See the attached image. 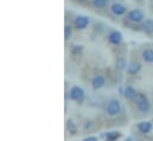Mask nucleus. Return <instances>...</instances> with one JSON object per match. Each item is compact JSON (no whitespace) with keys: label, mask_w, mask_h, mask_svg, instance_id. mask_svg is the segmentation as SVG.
I'll return each instance as SVG.
<instances>
[{"label":"nucleus","mask_w":153,"mask_h":141,"mask_svg":"<svg viewBox=\"0 0 153 141\" xmlns=\"http://www.w3.org/2000/svg\"><path fill=\"white\" fill-rule=\"evenodd\" d=\"M133 101H134L135 107H137V109L139 111H141V113H149L150 111V109H151V102H150L149 97L145 94L138 93Z\"/></svg>","instance_id":"obj_1"},{"label":"nucleus","mask_w":153,"mask_h":141,"mask_svg":"<svg viewBox=\"0 0 153 141\" xmlns=\"http://www.w3.org/2000/svg\"><path fill=\"white\" fill-rule=\"evenodd\" d=\"M69 99H70L71 101H74V102L81 105V103L84 101V99H85L84 90H83L81 87H78V85L71 87V89H70V91H69Z\"/></svg>","instance_id":"obj_2"},{"label":"nucleus","mask_w":153,"mask_h":141,"mask_svg":"<svg viewBox=\"0 0 153 141\" xmlns=\"http://www.w3.org/2000/svg\"><path fill=\"white\" fill-rule=\"evenodd\" d=\"M121 109H122V107H121V103L119 100H111L107 105L106 111L109 116H116L121 113Z\"/></svg>","instance_id":"obj_3"},{"label":"nucleus","mask_w":153,"mask_h":141,"mask_svg":"<svg viewBox=\"0 0 153 141\" xmlns=\"http://www.w3.org/2000/svg\"><path fill=\"white\" fill-rule=\"evenodd\" d=\"M144 18H145V14L140 8H134L127 12V19L132 23H141Z\"/></svg>","instance_id":"obj_4"},{"label":"nucleus","mask_w":153,"mask_h":141,"mask_svg":"<svg viewBox=\"0 0 153 141\" xmlns=\"http://www.w3.org/2000/svg\"><path fill=\"white\" fill-rule=\"evenodd\" d=\"M90 23V19L87 17V16H77L74 20V24H75V27L77 30H84L88 27Z\"/></svg>","instance_id":"obj_5"},{"label":"nucleus","mask_w":153,"mask_h":141,"mask_svg":"<svg viewBox=\"0 0 153 141\" xmlns=\"http://www.w3.org/2000/svg\"><path fill=\"white\" fill-rule=\"evenodd\" d=\"M108 42L112 44V45H120L122 43V33L117 30L112 31L109 35H108Z\"/></svg>","instance_id":"obj_6"},{"label":"nucleus","mask_w":153,"mask_h":141,"mask_svg":"<svg viewBox=\"0 0 153 141\" xmlns=\"http://www.w3.org/2000/svg\"><path fill=\"white\" fill-rule=\"evenodd\" d=\"M111 10H112V13L114 16L117 17H121V16H125L127 13V8L122 5V4H119V2H114L112 6H111Z\"/></svg>","instance_id":"obj_7"},{"label":"nucleus","mask_w":153,"mask_h":141,"mask_svg":"<svg viewBox=\"0 0 153 141\" xmlns=\"http://www.w3.org/2000/svg\"><path fill=\"white\" fill-rule=\"evenodd\" d=\"M106 83V78L103 75H96L93 79H91V85H93V89L94 90H99L101 89Z\"/></svg>","instance_id":"obj_8"},{"label":"nucleus","mask_w":153,"mask_h":141,"mask_svg":"<svg viewBox=\"0 0 153 141\" xmlns=\"http://www.w3.org/2000/svg\"><path fill=\"white\" fill-rule=\"evenodd\" d=\"M141 70V64L139 63V62H137V61H132L128 65H127V73L128 75H132V76H134V75H138L139 72Z\"/></svg>","instance_id":"obj_9"},{"label":"nucleus","mask_w":153,"mask_h":141,"mask_svg":"<svg viewBox=\"0 0 153 141\" xmlns=\"http://www.w3.org/2000/svg\"><path fill=\"white\" fill-rule=\"evenodd\" d=\"M137 128H138V131H139L140 133H143V134H149V133L152 131L153 125L150 121H143V122H139V123L137 125Z\"/></svg>","instance_id":"obj_10"},{"label":"nucleus","mask_w":153,"mask_h":141,"mask_svg":"<svg viewBox=\"0 0 153 141\" xmlns=\"http://www.w3.org/2000/svg\"><path fill=\"white\" fill-rule=\"evenodd\" d=\"M137 94H138V91H137V90H135L133 87L128 85V87H126V88H125V91H123V96L126 97V100L133 101V100H134V97L137 96Z\"/></svg>","instance_id":"obj_11"},{"label":"nucleus","mask_w":153,"mask_h":141,"mask_svg":"<svg viewBox=\"0 0 153 141\" xmlns=\"http://www.w3.org/2000/svg\"><path fill=\"white\" fill-rule=\"evenodd\" d=\"M143 31L146 35H153V19H146L143 23Z\"/></svg>","instance_id":"obj_12"},{"label":"nucleus","mask_w":153,"mask_h":141,"mask_svg":"<svg viewBox=\"0 0 153 141\" xmlns=\"http://www.w3.org/2000/svg\"><path fill=\"white\" fill-rule=\"evenodd\" d=\"M141 56L146 63H153V49H145Z\"/></svg>","instance_id":"obj_13"},{"label":"nucleus","mask_w":153,"mask_h":141,"mask_svg":"<svg viewBox=\"0 0 153 141\" xmlns=\"http://www.w3.org/2000/svg\"><path fill=\"white\" fill-rule=\"evenodd\" d=\"M127 65H128V63H127L126 58H123V57H119V58H116L115 67H116L117 70H120V71L126 70V69H127Z\"/></svg>","instance_id":"obj_14"},{"label":"nucleus","mask_w":153,"mask_h":141,"mask_svg":"<svg viewBox=\"0 0 153 141\" xmlns=\"http://www.w3.org/2000/svg\"><path fill=\"white\" fill-rule=\"evenodd\" d=\"M67 129H68V132H69L70 135H75V134L77 133L76 125H75V122H74L71 119L67 120Z\"/></svg>","instance_id":"obj_15"},{"label":"nucleus","mask_w":153,"mask_h":141,"mask_svg":"<svg viewBox=\"0 0 153 141\" xmlns=\"http://www.w3.org/2000/svg\"><path fill=\"white\" fill-rule=\"evenodd\" d=\"M121 137H122V135H121V133H119V132H116V131L108 132V133H106V134H105V138H106L107 140H109V141L117 140V139H120Z\"/></svg>","instance_id":"obj_16"},{"label":"nucleus","mask_w":153,"mask_h":141,"mask_svg":"<svg viewBox=\"0 0 153 141\" xmlns=\"http://www.w3.org/2000/svg\"><path fill=\"white\" fill-rule=\"evenodd\" d=\"M91 4L95 8H105L108 4V0H91Z\"/></svg>","instance_id":"obj_17"},{"label":"nucleus","mask_w":153,"mask_h":141,"mask_svg":"<svg viewBox=\"0 0 153 141\" xmlns=\"http://www.w3.org/2000/svg\"><path fill=\"white\" fill-rule=\"evenodd\" d=\"M83 50H84L83 45H74V46L71 47V53L75 55V56H78V55H82Z\"/></svg>","instance_id":"obj_18"},{"label":"nucleus","mask_w":153,"mask_h":141,"mask_svg":"<svg viewBox=\"0 0 153 141\" xmlns=\"http://www.w3.org/2000/svg\"><path fill=\"white\" fill-rule=\"evenodd\" d=\"M71 36H73V29H71L70 25L67 24V25L64 26V39L68 40V39L71 38Z\"/></svg>","instance_id":"obj_19"},{"label":"nucleus","mask_w":153,"mask_h":141,"mask_svg":"<svg viewBox=\"0 0 153 141\" xmlns=\"http://www.w3.org/2000/svg\"><path fill=\"white\" fill-rule=\"evenodd\" d=\"M91 127H93V122H91V121H87V122L84 123V128H85V129H90Z\"/></svg>","instance_id":"obj_20"},{"label":"nucleus","mask_w":153,"mask_h":141,"mask_svg":"<svg viewBox=\"0 0 153 141\" xmlns=\"http://www.w3.org/2000/svg\"><path fill=\"white\" fill-rule=\"evenodd\" d=\"M83 140L84 141H96V140H99V139H97V137H87V138H84Z\"/></svg>","instance_id":"obj_21"},{"label":"nucleus","mask_w":153,"mask_h":141,"mask_svg":"<svg viewBox=\"0 0 153 141\" xmlns=\"http://www.w3.org/2000/svg\"><path fill=\"white\" fill-rule=\"evenodd\" d=\"M79 2H85V1H88V0H78Z\"/></svg>","instance_id":"obj_22"}]
</instances>
